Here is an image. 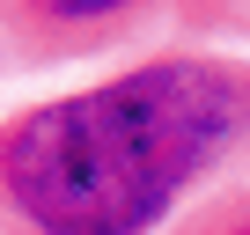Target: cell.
Returning a JSON list of instances; mask_svg holds the SVG:
<instances>
[{
    "label": "cell",
    "instance_id": "cell-1",
    "mask_svg": "<svg viewBox=\"0 0 250 235\" xmlns=\"http://www.w3.org/2000/svg\"><path fill=\"white\" fill-rule=\"evenodd\" d=\"M250 133V81L213 59H155L0 133V206L30 235H147Z\"/></svg>",
    "mask_w": 250,
    "mask_h": 235
},
{
    "label": "cell",
    "instance_id": "cell-2",
    "mask_svg": "<svg viewBox=\"0 0 250 235\" xmlns=\"http://www.w3.org/2000/svg\"><path fill=\"white\" fill-rule=\"evenodd\" d=\"M44 8H52L59 22H103V15L125 8V0H44Z\"/></svg>",
    "mask_w": 250,
    "mask_h": 235
},
{
    "label": "cell",
    "instance_id": "cell-3",
    "mask_svg": "<svg viewBox=\"0 0 250 235\" xmlns=\"http://www.w3.org/2000/svg\"><path fill=\"white\" fill-rule=\"evenodd\" d=\"M235 235H250V220H243V228H235Z\"/></svg>",
    "mask_w": 250,
    "mask_h": 235
}]
</instances>
